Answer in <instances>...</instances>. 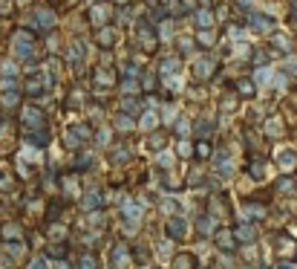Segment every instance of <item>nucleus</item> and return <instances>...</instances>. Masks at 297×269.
<instances>
[{
    "mask_svg": "<svg viewBox=\"0 0 297 269\" xmlns=\"http://www.w3.org/2000/svg\"><path fill=\"white\" fill-rule=\"evenodd\" d=\"M217 243L222 246V249H231V246H234V240H231V234H228V232H219Z\"/></svg>",
    "mask_w": 297,
    "mask_h": 269,
    "instance_id": "f257e3e1",
    "label": "nucleus"
},
{
    "mask_svg": "<svg viewBox=\"0 0 297 269\" xmlns=\"http://www.w3.org/2000/svg\"><path fill=\"white\" fill-rule=\"evenodd\" d=\"M168 229H171V234H176V237H179V234L185 232V223L182 220H171V223H168Z\"/></svg>",
    "mask_w": 297,
    "mask_h": 269,
    "instance_id": "f03ea898",
    "label": "nucleus"
},
{
    "mask_svg": "<svg viewBox=\"0 0 297 269\" xmlns=\"http://www.w3.org/2000/svg\"><path fill=\"white\" fill-rule=\"evenodd\" d=\"M26 125H32V128H38V125H41V113H26Z\"/></svg>",
    "mask_w": 297,
    "mask_h": 269,
    "instance_id": "7ed1b4c3",
    "label": "nucleus"
}]
</instances>
